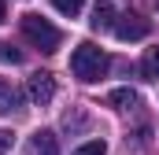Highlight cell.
<instances>
[{"instance_id":"cell-11","label":"cell","mask_w":159,"mask_h":155,"mask_svg":"<svg viewBox=\"0 0 159 155\" xmlns=\"http://www.w3.org/2000/svg\"><path fill=\"white\" fill-rule=\"evenodd\" d=\"M144 74L148 78L159 74V48H148V55H144Z\"/></svg>"},{"instance_id":"cell-2","label":"cell","mask_w":159,"mask_h":155,"mask_svg":"<svg viewBox=\"0 0 159 155\" xmlns=\"http://www.w3.org/2000/svg\"><path fill=\"white\" fill-rule=\"evenodd\" d=\"M22 33H26V41H34L41 52H56L59 48V41H63V33L44 19V15H22Z\"/></svg>"},{"instance_id":"cell-1","label":"cell","mask_w":159,"mask_h":155,"mask_svg":"<svg viewBox=\"0 0 159 155\" xmlns=\"http://www.w3.org/2000/svg\"><path fill=\"white\" fill-rule=\"evenodd\" d=\"M107 67H111V59L96 48V44H78L74 48V55H70V70L78 81H100V78L107 74Z\"/></svg>"},{"instance_id":"cell-8","label":"cell","mask_w":159,"mask_h":155,"mask_svg":"<svg viewBox=\"0 0 159 155\" xmlns=\"http://www.w3.org/2000/svg\"><path fill=\"white\" fill-rule=\"evenodd\" d=\"M107 104L129 111V107H137V92H133V89H111V92H107Z\"/></svg>"},{"instance_id":"cell-6","label":"cell","mask_w":159,"mask_h":155,"mask_svg":"<svg viewBox=\"0 0 159 155\" xmlns=\"http://www.w3.org/2000/svg\"><path fill=\"white\" fill-rule=\"evenodd\" d=\"M89 26H93V30H107V26H115V4H111V0H96V4H93V19H89Z\"/></svg>"},{"instance_id":"cell-15","label":"cell","mask_w":159,"mask_h":155,"mask_svg":"<svg viewBox=\"0 0 159 155\" xmlns=\"http://www.w3.org/2000/svg\"><path fill=\"white\" fill-rule=\"evenodd\" d=\"M156 7H159V0H156Z\"/></svg>"},{"instance_id":"cell-7","label":"cell","mask_w":159,"mask_h":155,"mask_svg":"<svg viewBox=\"0 0 159 155\" xmlns=\"http://www.w3.org/2000/svg\"><path fill=\"white\" fill-rule=\"evenodd\" d=\"M22 107V92L7 81V78H0V115H11V111H19Z\"/></svg>"},{"instance_id":"cell-10","label":"cell","mask_w":159,"mask_h":155,"mask_svg":"<svg viewBox=\"0 0 159 155\" xmlns=\"http://www.w3.org/2000/svg\"><path fill=\"white\" fill-rule=\"evenodd\" d=\"M52 4H56V11H63V15H70V19L85 7V0H52Z\"/></svg>"},{"instance_id":"cell-4","label":"cell","mask_w":159,"mask_h":155,"mask_svg":"<svg viewBox=\"0 0 159 155\" xmlns=\"http://www.w3.org/2000/svg\"><path fill=\"white\" fill-rule=\"evenodd\" d=\"M148 30H152V22L141 19V15H122V22H115L119 41H141V37H148Z\"/></svg>"},{"instance_id":"cell-9","label":"cell","mask_w":159,"mask_h":155,"mask_svg":"<svg viewBox=\"0 0 159 155\" xmlns=\"http://www.w3.org/2000/svg\"><path fill=\"white\" fill-rule=\"evenodd\" d=\"M0 63H22V52L11 41H0Z\"/></svg>"},{"instance_id":"cell-14","label":"cell","mask_w":159,"mask_h":155,"mask_svg":"<svg viewBox=\"0 0 159 155\" xmlns=\"http://www.w3.org/2000/svg\"><path fill=\"white\" fill-rule=\"evenodd\" d=\"M4 15H7V4H4V0H0V22H4Z\"/></svg>"},{"instance_id":"cell-13","label":"cell","mask_w":159,"mask_h":155,"mask_svg":"<svg viewBox=\"0 0 159 155\" xmlns=\"http://www.w3.org/2000/svg\"><path fill=\"white\" fill-rule=\"evenodd\" d=\"M11 144H15V137H11L7 129H0V155H7V152H11Z\"/></svg>"},{"instance_id":"cell-5","label":"cell","mask_w":159,"mask_h":155,"mask_svg":"<svg viewBox=\"0 0 159 155\" xmlns=\"http://www.w3.org/2000/svg\"><path fill=\"white\" fill-rule=\"evenodd\" d=\"M30 155H59V140L52 129H37L30 137Z\"/></svg>"},{"instance_id":"cell-12","label":"cell","mask_w":159,"mask_h":155,"mask_svg":"<svg viewBox=\"0 0 159 155\" xmlns=\"http://www.w3.org/2000/svg\"><path fill=\"white\" fill-rule=\"evenodd\" d=\"M104 152H107V144H104V140H89V144L74 148V155H104Z\"/></svg>"},{"instance_id":"cell-3","label":"cell","mask_w":159,"mask_h":155,"mask_svg":"<svg viewBox=\"0 0 159 155\" xmlns=\"http://www.w3.org/2000/svg\"><path fill=\"white\" fill-rule=\"evenodd\" d=\"M26 89H30V100L44 107V104H52V96H56V78L48 74V70H37V74H30V85H26Z\"/></svg>"}]
</instances>
